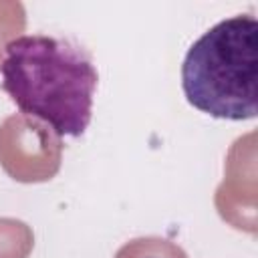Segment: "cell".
<instances>
[{"label":"cell","mask_w":258,"mask_h":258,"mask_svg":"<svg viewBox=\"0 0 258 258\" xmlns=\"http://www.w3.org/2000/svg\"><path fill=\"white\" fill-rule=\"evenodd\" d=\"M2 89L30 117L58 137H79L93 117L97 69L75 40L50 34H22L4 46Z\"/></svg>","instance_id":"obj_1"},{"label":"cell","mask_w":258,"mask_h":258,"mask_svg":"<svg viewBox=\"0 0 258 258\" xmlns=\"http://www.w3.org/2000/svg\"><path fill=\"white\" fill-rule=\"evenodd\" d=\"M258 20L238 14L214 24L185 52L181 89L191 107L228 121L254 119Z\"/></svg>","instance_id":"obj_2"}]
</instances>
